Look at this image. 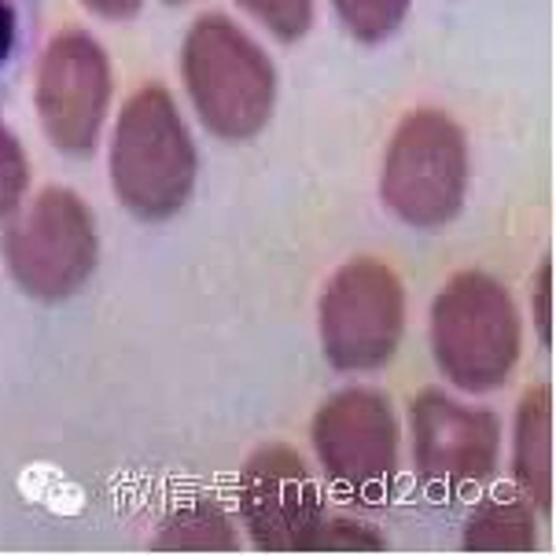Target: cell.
Masks as SVG:
<instances>
[{"label":"cell","instance_id":"cell-1","mask_svg":"<svg viewBox=\"0 0 556 556\" xmlns=\"http://www.w3.org/2000/svg\"><path fill=\"white\" fill-rule=\"evenodd\" d=\"M111 192L140 222L181 214L200 177V152L166 85L148 81L122 103L108 152Z\"/></svg>","mask_w":556,"mask_h":556},{"label":"cell","instance_id":"cell-2","mask_svg":"<svg viewBox=\"0 0 556 556\" xmlns=\"http://www.w3.org/2000/svg\"><path fill=\"white\" fill-rule=\"evenodd\" d=\"M181 78L195 115L214 137L251 140L266 129L277 103V71L229 15H200L181 45Z\"/></svg>","mask_w":556,"mask_h":556},{"label":"cell","instance_id":"cell-3","mask_svg":"<svg viewBox=\"0 0 556 556\" xmlns=\"http://www.w3.org/2000/svg\"><path fill=\"white\" fill-rule=\"evenodd\" d=\"M523 351V325L497 277L465 269L431 303V354L457 391L486 394L513 376Z\"/></svg>","mask_w":556,"mask_h":556},{"label":"cell","instance_id":"cell-4","mask_svg":"<svg viewBox=\"0 0 556 556\" xmlns=\"http://www.w3.org/2000/svg\"><path fill=\"white\" fill-rule=\"evenodd\" d=\"M472 181L468 137L446 111H409L383 159L380 195L409 229H442L460 214Z\"/></svg>","mask_w":556,"mask_h":556},{"label":"cell","instance_id":"cell-5","mask_svg":"<svg viewBox=\"0 0 556 556\" xmlns=\"http://www.w3.org/2000/svg\"><path fill=\"white\" fill-rule=\"evenodd\" d=\"M0 248L23 295L49 306L67 303L97 269V218L78 192L52 185L12 214Z\"/></svg>","mask_w":556,"mask_h":556},{"label":"cell","instance_id":"cell-6","mask_svg":"<svg viewBox=\"0 0 556 556\" xmlns=\"http://www.w3.org/2000/svg\"><path fill=\"white\" fill-rule=\"evenodd\" d=\"M320 351L339 372H376L405 336V288L383 258H351L325 285L317 306Z\"/></svg>","mask_w":556,"mask_h":556},{"label":"cell","instance_id":"cell-7","mask_svg":"<svg viewBox=\"0 0 556 556\" xmlns=\"http://www.w3.org/2000/svg\"><path fill=\"white\" fill-rule=\"evenodd\" d=\"M115 100V71L103 45L85 30H63L45 45L34 74V108L55 152L85 159Z\"/></svg>","mask_w":556,"mask_h":556},{"label":"cell","instance_id":"cell-8","mask_svg":"<svg viewBox=\"0 0 556 556\" xmlns=\"http://www.w3.org/2000/svg\"><path fill=\"white\" fill-rule=\"evenodd\" d=\"M314 450L332 486L362 505H376L399 479V420L380 391L332 394L314 417Z\"/></svg>","mask_w":556,"mask_h":556},{"label":"cell","instance_id":"cell-9","mask_svg":"<svg viewBox=\"0 0 556 556\" xmlns=\"http://www.w3.org/2000/svg\"><path fill=\"white\" fill-rule=\"evenodd\" d=\"M413 465L435 494H465L497 472L502 424L486 405L454 402L442 391H420L409 409Z\"/></svg>","mask_w":556,"mask_h":556},{"label":"cell","instance_id":"cell-10","mask_svg":"<svg viewBox=\"0 0 556 556\" xmlns=\"http://www.w3.org/2000/svg\"><path fill=\"white\" fill-rule=\"evenodd\" d=\"M240 523L266 553H314L328 513L306 460L288 446L258 450L237 483Z\"/></svg>","mask_w":556,"mask_h":556},{"label":"cell","instance_id":"cell-11","mask_svg":"<svg viewBox=\"0 0 556 556\" xmlns=\"http://www.w3.org/2000/svg\"><path fill=\"white\" fill-rule=\"evenodd\" d=\"M516 490L534 505V513H553V391L539 383L520 399L513 442Z\"/></svg>","mask_w":556,"mask_h":556},{"label":"cell","instance_id":"cell-12","mask_svg":"<svg viewBox=\"0 0 556 556\" xmlns=\"http://www.w3.org/2000/svg\"><path fill=\"white\" fill-rule=\"evenodd\" d=\"M468 553H531L539 545V520L534 505L520 490H497L483 497L465 523Z\"/></svg>","mask_w":556,"mask_h":556},{"label":"cell","instance_id":"cell-13","mask_svg":"<svg viewBox=\"0 0 556 556\" xmlns=\"http://www.w3.org/2000/svg\"><path fill=\"white\" fill-rule=\"evenodd\" d=\"M237 545V523H232L229 508L214 497H195L188 505H177L159 523L152 539L155 553H232Z\"/></svg>","mask_w":556,"mask_h":556},{"label":"cell","instance_id":"cell-14","mask_svg":"<svg viewBox=\"0 0 556 556\" xmlns=\"http://www.w3.org/2000/svg\"><path fill=\"white\" fill-rule=\"evenodd\" d=\"M413 0H332L343 30L362 45H380L399 30Z\"/></svg>","mask_w":556,"mask_h":556},{"label":"cell","instance_id":"cell-15","mask_svg":"<svg viewBox=\"0 0 556 556\" xmlns=\"http://www.w3.org/2000/svg\"><path fill=\"white\" fill-rule=\"evenodd\" d=\"M254 23H262L277 41H303L314 26V0H237Z\"/></svg>","mask_w":556,"mask_h":556},{"label":"cell","instance_id":"cell-16","mask_svg":"<svg viewBox=\"0 0 556 556\" xmlns=\"http://www.w3.org/2000/svg\"><path fill=\"white\" fill-rule=\"evenodd\" d=\"M26 188H30V159L23 140L0 122V222L12 218L26 203Z\"/></svg>","mask_w":556,"mask_h":556},{"label":"cell","instance_id":"cell-17","mask_svg":"<svg viewBox=\"0 0 556 556\" xmlns=\"http://www.w3.org/2000/svg\"><path fill=\"white\" fill-rule=\"evenodd\" d=\"M380 549H383L380 534L354 520H325L314 545V553H380Z\"/></svg>","mask_w":556,"mask_h":556},{"label":"cell","instance_id":"cell-18","mask_svg":"<svg viewBox=\"0 0 556 556\" xmlns=\"http://www.w3.org/2000/svg\"><path fill=\"white\" fill-rule=\"evenodd\" d=\"M26 8H30V0H0V81L23 52Z\"/></svg>","mask_w":556,"mask_h":556},{"label":"cell","instance_id":"cell-19","mask_svg":"<svg viewBox=\"0 0 556 556\" xmlns=\"http://www.w3.org/2000/svg\"><path fill=\"white\" fill-rule=\"evenodd\" d=\"M531 325L539 332L542 346L549 351L553 346V262L549 258L542 262L531 280Z\"/></svg>","mask_w":556,"mask_h":556},{"label":"cell","instance_id":"cell-20","mask_svg":"<svg viewBox=\"0 0 556 556\" xmlns=\"http://www.w3.org/2000/svg\"><path fill=\"white\" fill-rule=\"evenodd\" d=\"M81 4L92 15L108 18V23H126V18H134L144 8V0H81Z\"/></svg>","mask_w":556,"mask_h":556},{"label":"cell","instance_id":"cell-21","mask_svg":"<svg viewBox=\"0 0 556 556\" xmlns=\"http://www.w3.org/2000/svg\"><path fill=\"white\" fill-rule=\"evenodd\" d=\"M169 8H177V4H188V0H166Z\"/></svg>","mask_w":556,"mask_h":556}]
</instances>
